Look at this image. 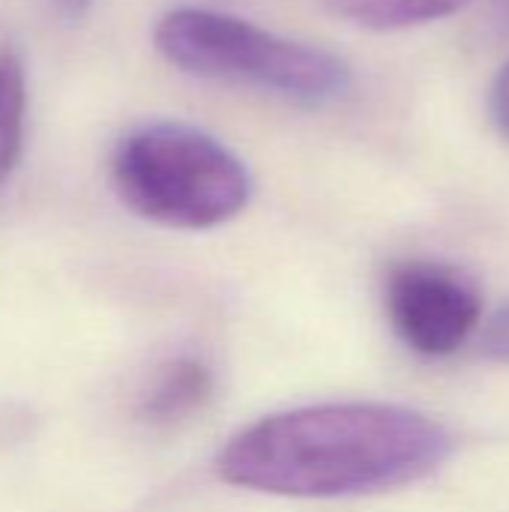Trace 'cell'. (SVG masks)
I'll list each match as a JSON object with an SVG mask.
<instances>
[{
  "mask_svg": "<svg viewBox=\"0 0 509 512\" xmlns=\"http://www.w3.org/2000/svg\"><path fill=\"white\" fill-rule=\"evenodd\" d=\"M453 435L432 417L375 402L309 405L237 432L216 459L225 483L282 498H351L435 474Z\"/></svg>",
  "mask_w": 509,
  "mask_h": 512,
  "instance_id": "6da1fadb",
  "label": "cell"
},
{
  "mask_svg": "<svg viewBox=\"0 0 509 512\" xmlns=\"http://www.w3.org/2000/svg\"><path fill=\"white\" fill-rule=\"evenodd\" d=\"M111 180L120 201L165 228H216L252 195L246 165L213 135L186 123H147L114 150Z\"/></svg>",
  "mask_w": 509,
  "mask_h": 512,
  "instance_id": "7a4b0ae2",
  "label": "cell"
},
{
  "mask_svg": "<svg viewBox=\"0 0 509 512\" xmlns=\"http://www.w3.org/2000/svg\"><path fill=\"white\" fill-rule=\"evenodd\" d=\"M153 42L189 75L249 84L294 102H330L351 84L342 57L213 9L165 12L153 27Z\"/></svg>",
  "mask_w": 509,
  "mask_h": 512,
  "instance_id": "3957f363",
  "label": "cell"
},
{
  "mask_svg": "<svg viewBox=\"0 0 509 512\" xmlns=\"http://www.w3.org/2000/svg\"><path fill=\"white\" fill-rule=\"evenodd\" d=\"M387 315L399 339L423 357L459 351L480 324V297L459 273L408 261L387 276Z\"/></svg>",
  "mask_w": 509,
  "mask_h": 512,
  "instance_id": "277c9868",
  "label": "cell"
},
{
  "mask_svg": "<svg viewBox=\"0 0 509 512\" xmlns=\"http://www.w3.org/2000/svg\"><path fill=\"white\" fill-rule=\"evenodd\" d=\"M216 381L207 363L195 357H177L165 363L147 384L138 414L150 426H177L198 417L213 399Z\"/></svg>",
  "mask_w": 509,
  "mask_h": 512,
  "instance_id": "5b68a950",
  "label": "cell"
},
{
  "mask_svg": "<svg viewBox=\"0 0 509 512\" xmlns=\"http://www.w3.org/2000/svg\"><path fill=\"white\" fill-rule=\"evenodd\" d=\"M471 0H327V6L360 27L369 30H405L447 18L468 6Z\"/></svg>",
  "mask_w": 509,
  "mask_h": 512,
  "instance_id": "8992f818",
  "label": "cell"
},
{
  "mask_svg": "<svg viewBox=\"0 0 509 512\" xmlns=\"http://www.w3.org/2000/svg\"><path fill=\"white\" fill-rule=\"evenodd\" d=\"M27 75L12 51H0V186L9 180L24 147Z\"/></svg>",
  "mask_w": 509,
  "mask_h": 512,
  "instance_id": "52a82bcc",
  "label": "cell"
},
{
  "mask_svg": "<svg viewBox=\"0 0 509 512\" xmlns=\"http://www.w3.org/2000/svg\"><path fill=\"white\" fill-rule=\"evenodd\" d=\"M483 354L495 363H509V306L501 309L483 333Z\"/></svg>",
  "mask_w": 509,
  "mask_h": 512,
  "instance_id": "ba28073f",
  "label": "cell"
},
{
  "mask_svg": "<svg viewBox=\"0 0 509 512\" xmlns=\"http://www.w3.org/2000/svg\"><path fill=\"white\" fill-rule=\"evenodd\" d=\"M492 114L498 129L509 138V63L498 72L495 87H492Z\"/></svg>",
  "mask_w": 509,
  "mask_h": 512,
  "instance_id": "9c48e42d",
  "label": "cell"
},
{
  "mask_svg": "<svg viewBox=\"0 0 509 512\" xmlns=\"http://www.w3.org/2000/svg\"><path fill=\"white\" fill-rule=\"evenodd\" d=\"M51 6V12L60 18V21H69V24H78L90 15L93 9V0H45Z\"/></svg>",
  "mask_w": 509,
  "mask_h": 512,
  "instance_id": "30bf717a",
  "label": "cell"
}]
</instances>
